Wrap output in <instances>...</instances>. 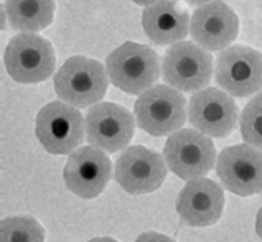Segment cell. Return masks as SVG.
Masks as SVG:
<instances>
[{
    "label": "cell",
    "instance_id": "cell-11",
    "mask_svg": "<svg viewBox=\"0 0 262 242\" xmlns=\"http://www.w3.org/2000/svg\"><path fill=\"white\" fill-rule=\"evenodd\" d=\"M63 178L66 188L79 198H97L112 178L111 158L99 148L91 145L79 147L68 157Z\"/></svg>",
    "mask_w": 262,
    "mask_h": 242
},
{
    "label": "cell",
    "instance_id": "cell-3",
    "mask_svg": "<svg viewBox=\"0 0 262 242\" xmlns=\"http://www.w3.org/2000/svg\"><path fill=\"white\" fill-rule=\"evenodd\" d=\"M35 135L53 155L76 152L86 135V119L73 105L53 101L40 109L35 119Z\"/></svg>",
    "mask_w": 262,
    "mask_h": 242
},
{
    "label": "cell",
    "instance_id": "cell-21",
    "mask_svg": "<svg viewBox=\"0 0 262 242\" xmlns=\"http://www.w3.org/2000/svg\"><path fill=\"white\" fill-rule=\"evenodd\" d=\"M246 107H249L252 111H257V112H262V91H259V93L254 96L248 104H246Z\"/></svg>",
    "mask_w": 262,
    "mask_h": 242
},
{
    "label": "cell",
    "instance_id": "cell-23",
    "mask_svg": "<svg viewBox=\"0 0 262 242\" xmlns=\"http://www.w3.org/2000/svg\"><path fill=\"white\" fill-rule=\"evenodd\" d=\"M188 5H205V4H209V2H214V0H185Z\"/></svg>",
    "mask_w": 262,
    "mask_h": 242
},
{
    "label": "cell",
    "instance_id": "cell-13",
    "mask_svg": "<svg viewBox=\"0 0 262 242\" xmlns=\"http://www.w3.org/2000/svg\"><path fill=\"white\" fill-rule=\"evenodd\" d=\"M223 186L237 196L262 191V152L248 143L224 148L216 162Z\"/></svg>",
    "mask_w": 262,
    "mask_h": 242
},
{
    "label": "cell",
    "instance_id": "cell-12",
    "mask_svg": "<svg viewBox=\"0 0 262 242\" xmlns=\"http://www.w3.org/2000/svg\"><path fill=\"white\" fill-rule=\"evenodd\" d=\"M239 109L234 99L221 89L208 87L194 93L188 104V120L208 137L224 139L236 128Z\"/></svg>",
    "mask_w": 262,
    "mask_h": 242
},
{
    "label": "cell",
    "instance_id": "cell-22",
    "mask_svg": "<svg viewBox=\"0 0 262 242\" xmlns=\"http://www.w3.org/2000/svg\"><path fill=\"white\" fill-rule=\"evenodd\" d=\"M256 232H257V236H259L260 240H262V208L259 209L257 217H256Z\"/></svg>",
    "mask_w": 262,
    "mask_h": 242
},
{
    "label": "cell",
    "instance_id": "cell-14",
    "mask_svg": "<svg viewBox=\"0 0 262 242\" xmlns=\"http://www.w3.org/2000/svg\"><path fill=\"white\" fill-rule=\"evenodd\" d=\"M190 32L194 43L203 50L223 51L236 40L239 20L229 5L221 0H214L193 12Z\"/></svg>",
    "mask_w": 262,
    "mask_h": 242
},
{
    "label": "cell",
    "instance_id": "cell-1",
    "mask_svg": "<svg viewBox=\"0 0 262 242\" xmlns=\"http://www.w3.org/2000/svg\"><path fill=\"white\" fill-rule=\"evenodd\" d=\"M106 71L117 89L142 96L160 78V59L157 51L147 45L127 41L107 56Z\"/></svg>",
    "mask_w": 262,
    "mask_h": 242
},
{
    "label": "cell",
    "instance_id": "cell-25",
    "mask_svg": "<svg viewBox=\"0 0 262 242\" xmlns=\"http://www.w3.org/2000/svg\"><path fill=\"white\" fill-rule=\"evenodd\" d=\"M134 4H139V5H145V7H148V5H152V4H155L157 0H132Z\"/></svg>",
    "mask_w": 262,
    "mask_h": 242
},
{
    "label": "cell",
    "instance_id": "cell-17",
    "mask_svg": "<svg viewBox=\"0 0 262 242\" xmlns=\"http://www.w3.org/2000/svg\"><path fill=\"white\" fill-rule=\"evenodd\" d=\"M4 12L13 30L36 33L47 28L55 17L53 0H5Z\"/></svg>",
    "mask_w": 262,
    "mask_h": 242
},
{
    "label": "cell",
    "instance_id": "cell-19",
    "mask_svg": "<svg viewBox=\"0 0 262 242\" xmlns=\"http://www.w3.org/2000/svg\"><path fill=\"white\" fill-rule=\"evenodd\" d=\"M239 122L244 142L262 152V112L244 107Z\"/></svg>",
    "mask_w": 262,
    "mask_h": 242
},
{
    "label": "cell",
    "instance_id": "cell-5",
    "mask_svg": "<svg viewBox=\"0 0 262 242\" xmlns=\"http://www.w3.org/2000/svg\"><path fill=\"white\" fill-rule=\"evenodd\" d=\"M4 63L13 81L36 84L53 76L56 56L48 40L35 33H20L7 45Z\"/></svg>",
    "mask_w": 262,
    "mask_h": 242
},
{
    "label": "cell",
    "instance_id": "cell-2",
    "mask_svg": "<svg viewBox=\"0 0 262 242\" xmlns=\"http://www.w3.org/2000/svg\"><path fill=\"white\" fill-rule=\"evenodd\" d=\"M109 76L102 63L86 56L66 59L55 74V91L63 102L76 109L96 105L107 93Z\"/></svg>",
    "mask_w": 262,
    "mask_h": 242
},
{
    "label": "cell",
    "instance_id": "cell-8",
    "mask_svg": "<svg viewBox=\"0 0 262 242\" xmlns=\"http://www.w3.org/2000/svg\"><path fill=\"white\" fill-rule=\"evenodd\" d=\"M214 79L234 97H248L262 91V55L251 47L234 45L220 51Z\"/></svg>",
    "mask_w": 262,
    "mask_h": 242
},
{
    "label": "cell",
    "instance_id": "cell-20",
    "mask_svg": "<svg viewBox=\"0 0 262 242\" xmlns=\"http://www.w3.org/2000/svg\"><path fill=\"white\" fill-rule=\"evenodd\" d=\"M136 242H175L171 237L165 236V234H160V232H144L136 239Z\"/></svg>",
    "mask_w": 262,
    "mask_h": 242
},
{
    "label": "cell",
    "instance_id": "cell-6",
    "mask_svg": "<svg viewBox=\"0 0 262 242\" xmlns=\"http://www.w3.org/2000/svg\"><path fill=\"white\" fill-rule=\"evenodd\" d=\"M163 155L168 168L186 181L205 178L216 163L214 143L196 128H182L170 135Z\"/></svg>",
    "mask_w": 262,
    "mask_h": 242
},
{
    "label": "cell",
    "instance_id": "cell-24",
    "mask_svg": "<svg viewBox=\"0 0 262 242\" xmlns=\"http://www.w3.org/2000/svg\"><path fill=\"white\" fill-rule=\"evenodd\" d=\"M88 242H117V240L112 239V237H94V239L88 240Z\"/></svg>",
    "mask_w": 262,
    "mask_h": 242
},
{
    "label": "cell",
    "instance_id": "cell-4",
    "mask_svg": "<svg viewBox=\"0 0 262 242\" xmlns=\"http://www.w3.org/2000/svg\"><path fill=\"white\" fill-rule=\"evenodd\" d=\"M137 125L154 137H165L182 130L186 122V101L178 89L155 84L139 96L134 105Z\"/></svg>",
    "mask_w": 262,
    "mask_h": 242
},
{
    "label": "cell",
    "instance_id": "cell-9",
    "mask_svg": "<svg viewBox=\"0 0 262 242\" xmlns=\"http://www.w3.org/2000/svg\"><path fill=\"white\" fill-rule=\"evenodd\" d=\"M136 130L134 116L122 105L99 102L86 114V139L89 145L106 153H116L129 147Z\"/></svg>",
    "mask_w": 262,
    "mask_h": 242
},
{
    "label": "cell",
    "instance_id": "cell-16",
    "mask_svg": "<svg viewBox=\"0 0 262 242\" xmlns=\"http://www.w3.org/2000/svg\"><path fill=\"white\" fill-rule=\"evenodd\" d=\"M190 17L177 0H157L142 13V28L152 43L165 47L183 41L188 35Z\"/></svg>",
    "mask_w": 262,
    "mask_h": 242
},
{
    "label": "cell",
    "instance_id": "cell-15",
    "mask_svg": "<svg viewBox=\"0 0 262 242\" xmlns=\"http://www.w3.org/2000/svg\"><path fill=\"white\" fill-rule=\"evenodd\" d=\"M224 209V191L216 181L200 178L188 181L177 196L180 219L193 228H206L220 221Z\"/></svg>",
    "mask_w": 262,
    "mask_h": 242
},
{
    "label": "cell",
    "instance_id": "cell-7",
    "mask_svg": "<svg viewBox=\"0 0 262 242\" xmlns=\"http://www.w3.org/2000/svg\"><path fill=\"white\" fill-rule=\"evenodd\" d=\"M213 76V58L209 51L191 41L170 47L162 61V78L168 86L183 93H200Z\"/></svg>",
    "mask_w": 262,
    "mask_h": 242
},
{
    "label": "cell",
    "instance_id": "cell-10",
    "mask_svg": "<svg viewBox=\"0 0 262 242\" xmlns=\"http://www.w3.org/2000/svg\"><path fill=\"white\" fill-rule=\"evenodd\" d=\"M165 157L142 145L125 148L117 158L114 177L119 186L130 194L154 193L167 178Z\"/></svg>",
    "mask_w": 262,
    "mask_h": 242
},
{
    "label": "cell",
    "instance_id": "cell-18",
    "mask_svg": "<svg viewBox=\"0 0 262 242\" xmlns=\"http://www.w3.org/2000/svg\"><path fill=\"white\" fill-rule=\"evenodd\" d=\"M0 242H45V229L35 217H5L0 224Z\"/></svg>",
    "mask_w": 262,
    "mask_h": 242
}]
</instances>
